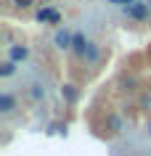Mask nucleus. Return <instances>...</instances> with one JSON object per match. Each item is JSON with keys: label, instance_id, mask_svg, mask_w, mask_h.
I'll list each match as a JSON object with an SVG mask.
<instances>
[{"label": "nucleus", "instance_id": "11", "mask_svg": "<svg viewBox=\"0 0 151 156\" xmlns=\"http://www.w3.org/2000/svg\"><path fill=\"white\" fill-rule=\"evenodd\" d=\"M42 95H45V90H40V85H34V90H32V98H34V101H40Z\"/></svg>", "mask_w": 151, "mask_h": 156}, {"label": "nucleus", "instance_id": "4", "mask_svg": "<svg viewBox=\"0 0 151 156\" xmlns=\"http://www.w3.org/2000/svg\"><path fill=\"white\" fill-rule=\"evenodd\" d=\"M8 56H11V61H24V58L29 56V48H27V45H11Z\"/></svg>", "mask_w": 151, "mask_h": 156}, {"label": "nucleus", "instance_id": "13", "mask_svg": "<svg viewBox=\"0 0 151 156\" xmlns=\"http://www.w3.org/2000/svg\"><path fill=\"white\" fill-rule=\"evenodd\" d=\"M111 5H133L135 0H109Z\"/></svg>", "mask_w": 151, "mask_h": 156}, {"label": "nucleus", "instance_id": "1", "mask_svg": "<svg viewBox=\"0 0 151 156\" xmlns=\"http://www.w3.org/2000/svg\"><path fill=\"white\" fill-rule=\"evenodd\" d=\"M125 13L135 21H149V5L146 3H133V5H127Z\"/></svg>", "mask_w": 151, "mask_h": 156}, {"label": "nucleus", "instance_id": "14", "mask_svg": "<svg viewBox=\"0 0 151 156\" xmlns=\"http://www.w3.org/2000/svg\"><path fill=\"white\" fill-rule=\"evenodd\" d=\"M149 135H151V127H149Z\"/></svg>", "mask_w": 151, "mask_h": 156}, {"label": "nucleus", "instance_id": "9", "mask_svg": "<svg viewBox=\"0 0 151 156\" xmlns=\"http://www.w3.org/2000/svg\"><path fill=\"white\" fill-rule=\"evenodd\" d=\"M13 72H16V61H5L3 69H0V77H11Z\"/></svg>", "mask_w": 151, "mask_h": 156}, {"label": "nucleus", "instance_id": "3", "mask_svg": "<svg viewBox=\"0 0 151 156\" xmlns=\"http://www.w3.org/2000/svg\"><path fill=\"white\" fill-rule=\"evenodd\" d=\"M88 45H90V42L85 40V34H80V32H74V37H72V48H74V53L80 58L85 56V50H88Z\"/></svg>", "mask_w": 151, "mask_h": 156}, {"label": "nucleus", "instance_id": "2", "mask_svg": "<svg viewBox=\"0 0 151 156\" xmlns=\"http://www.w3.org/2000/svg\"><path fill=\"white\" fill-rule=\"evenodd\" d=\"M37 21H40V24H59L61 13L56 8H40L37 11Z\"/></svg>", "mask_w": 151, "mask_h": 156}, {"label": "nucleus", "instance_id": "10", "mask_svg": "<svg viewBox=\"0 0 151 156\" xmlns=\"http://www.w3.org/2000/svg\"><path fill=\"white\" fill-rule=\"evenodd\" d=\"M32 3H34V0H13V5H16V8H29Z\"/></svg>", "mask_w": 151, "mask_h": 156}, {"label": "nucleus", "instance_id": "8", "mask_svg": "<svg viewBox=\"0 0 151 156\" xmlns=\"http://www.w3.org/2000/svg\"><path fill=\"white\" fill-rule=\"evenodd\" d=\"M61 98H64V101H69V103H72V101L77 98L74 87H72V85H64V87H61Z\"/></svg>", "mask_w": 151, "mask_h": 156}, {"label": "nucleus", "instance_id": "12", "mask_svg": "<svg viewBox=\"0 0 151 156\" xmlns=\"http://www.w3.org/2000/svg\"><path fill=\"white\" fill-rule=\"evenodd\" d=\"M109 122H111V127H114V132H119V130H122V122H119L117 116H111Z\"/></svg>", "mask_w": 151, "mask_h": 156}, {"label": "nucleus", "instance_id": "7", "mask_svg": "<svg viewBox=\"0 0 151 156\" xmlns=\"http://www.w3.org/2000/svg\"><path fill=\"white\" fill-rule=\"evenodd\" d=\"M82 58H85V61H90V64H95V61H98V45H95V42H90Z\"/></svg>", "mask_w": 151, "mask_h": 156}, {"label": "nucleus", "instance_id": "5", "mask_svg": "<svg viewBox=\"0 0 151 156\" xmlns=\"http://www.w3.org/2000/svg\"><path fill=\"white\" fill-rule=\"evenodd\" d=\"M11 111H13V95L3 93L0 95V114H11Z\"/></svg>", "mask_w": 151, "mask_h": 156}, {"label": "nucleus", "instance_id": "6", "mask_svg": "<svg viewBox=\"0 0 151 156\" xmlns=\"http://www.w3.org/2000/svg\"><path fill=\"white\" fill-rule=\"evenodd\" d=\"M72 37H74V34H69L67 29H64V32H59V34H56V45H59L61 50L72 48Z\"/></svg>", "mask_w": 151, "mask_h": 156}]
</instances>
